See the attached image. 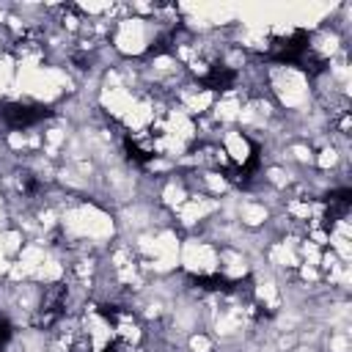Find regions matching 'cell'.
I'll return each instance as SVG.
<instances>
[{
	"mask_svg": "<svg viewBox=\"0 0 352 352\" xmlns=\"http://www.w3.org/2000/svg\"><path fill=\"white\" fill-rule=\"evenodd\" d=\"M0 118L11 129H28V126L38 124L41 118H47V107L28 104V102H6V104H0Z\"/></svg>",
	"mask_w": 352,
	"mask_h": 352,
	"instance_id": "1",
	"label": "cell"
},
{
	"mask_svg": "<svg viewBox=\"0 0 352 352\" xmlns=\"http://www.w3.org/2000/svg\"><path fill=\"white\" fill-rule=\"evenodd\" d=\"M11 336H14V327H11V322H8L6 316H0V349H6V344L11 341Z\"/></svg>",
	"mask_w": 352,
	"mask_h": 352,
	"instance_id": "2",
	"label": "cell"
}]
</instances>
